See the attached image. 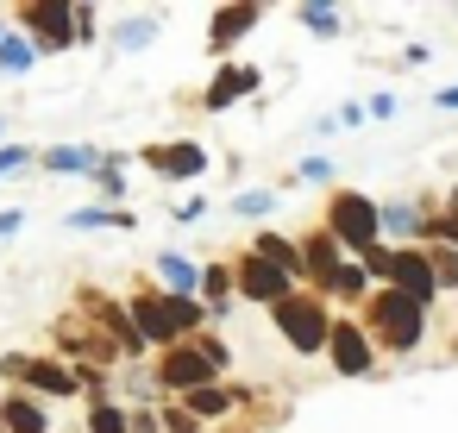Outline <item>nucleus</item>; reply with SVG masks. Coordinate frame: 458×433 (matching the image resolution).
<instances>
[{"mask_svg": "<svg viewBox=\"0 0 458 433\" xmlns=\"http://www.w3.org/2000/svg\"><path fill=\"white\" fill-rule=\"evenodd\" d=\"M0 433H51L45 402L26 395V389H7V414H0Z\"/></svg>", "mask_w": 458, "mask_h": 433, "instance_id": "20", "label": "nucleus"}, {"mask_svg": "<svg viewBox=\"0 0 458 433\" xmlns=\"http://www.w3.org/2000/svg\"><path fill=\"white\" fill-rule=\"evenodd\" d=\"M151 383H157V395L164 402H182L189 389H201V383H220V370L182 339V345H164L157 358H151Z\"/></svg>", "mask_w": 458, "mask_h": 433, "instance_id": "8", "label": "nucleus"}, {"mask_svg": "<svg viewBox=\"0 0 458 433\" xmlns=\"http://www.w3.org/2000/svg\"><path fill=\"white\" fill-rule=\"evenodd\" d=\"M433 101H439V107H458V89H439Z\"/></svg>", "mask_w": 458, "mask_h": 433, "instance_id": "40", "label": "nucleus"}, {"mask_svg": "<svg viewBox=\"0 0 458 433\" xmlns=\"http://www.w3.org/2000/svg\"><path fill=\"white\" fill-rule=\"evenodd\" d=\"M64 226H76V233H89V226H107V233H132V226H139V214H132V208H101V201H95V208H76V214H70Z\"/></svg>", "mask_w": 458, "mask_h": 433, "instance_id": "23", "label": "nucleus"}, {"mask_svg": "<svg viewBox=\"0 0 458 433\" xmlns=\"http://www.w3.org/2000/svg\"><path fill=\"white\" fill-rule=\"evenodd\" d=\"M0 414H7V389H0Z\"/></svg>", "mask_w": 458, "mask_h": 433, "instance_id": "42", "label": "nucleus"}, {"mask_svg": "<svg viewBox=\"0 0 458 433\" xmlns=\"http://www.w3.org/2000/svg\"><path fill=\"white\" fill-rule=\"evenodd\" d=\"M13 32H26L38 57H64V51H76L70 0H20V7H13Z\"/></svg>", "mask_w": 458, "mask_h": 433, "instance_id": "6", "label": "nucleus"}, {"mask_svg": "<svg viewBox=\"0 0 458 433\" xmlns=\"http://www.w3.org/2000/svg\"><path fill=\"white\" fill-rule=\"evenodd\" d=\"M377 289H383V283H377ZM389 289H402L414 308H427V314H433V301H439V283H433L427 245H402V251H389Z\"/></svg>", "mask_w": 458, "mask_h": 433, "instance_id": "12", "label": "nucleus"}, {"mask_svg": "<svg viewBox=\"0 0 458 433\" xmlns=\"http://www.w3.org/2000/svg\"><path fill=\"white\" fill-rule=\"evenodd\" d=\"M233 283H239V301H258V308H276V301L295 295V283L283 270H270L264 258H251V251L233 258Z\"/></svg>", "mask_w": 458, "mask_h": 433, "instance_id": "15", "label": "nucleus"}, {"mask_svg": "<svg viewBox=\"0 0 458 433\" xmlns=\"http://www.w3.org/2000/svg\"><path fill=\"white\" fill-rule=\"evenodd\" d=\"M151 276H157L164 295H195V301H201V264H195V258H182V251H157V270H151Z\"/></svg>", "mask_w": 458, "mask_h": 433, "instance_id": "18", "label": "nucleus"}, {"mask_svg": "<svg viewBox=\"0 0 458 433\" xmlns=\"http://www.w3.org/2000/svg\"><path fill=\"white\" fill-rule=\"evenodd\" d=\"M32 64H38V51H32L26 32H7V38H0V76H26Z\"/></svg>", "mask_w": 458, "mask_h": 433, "instance_id": "25", "label": "nucleus"}, {"mask_svg": "<svg viewBox=\"0 0 458 433\" xmlns=\"http://www.w3.org/2000/svg\"><path fill=\"white\" fill-rule=\"evenodd\" d=\"M358 264H364V276H370V283H389V245H383V239H377L370 251H358Z\"/></svg>", "mask_w": 458, "mask_h": 433, "instance_id": "33", "label": "nucleus"}, {"mask_svg": "<svg viewBox=\"0 0 458 433\" xmlns=\"http://www.w3.org/2000/svg\"><path fill=\"white\" fill-rule=\"evenodd\" d=\"M139 164H145V170H157L164 183H195V176H208V145H195V139L145 145V151H139Z\"/></svg>", "mask_w": 458, "mask_h": 433, "instance_id": "14", "label": "nucleus"}, {"mask_svg": "<svg viewBox=\"0 0 458 433\" xmlns=\"http://www.w3.org/2000/svg\"><path fill=\"white\" fill-rule=\"evenodd\" d=\"M270 327L283 333V345H289L295 358H320L327 339H333V301L314 295V289H295L289 301L270 308Z\"/></svg>", "mask_w": 458, "mask_h": 433, "instance_id": "3", "label": "nucleus"}, {"mask_svg": "<svg viewBox=\"0 0 458 433\" xmlns=\"http://www.w3.org/2000/svg\"><path fill=\"white\" fill-rule=\"evenodd\" d=\"M295 26L314 32V38H339V32H345V13L327 7V0H301V7H295Z\"/></svg>", "mask_w": 458, "mask_h": 433, "instance_id": "24", "label": "nucleus"}, {"mask_svg": "<svg viewBox=\"0 0 458 433\" xmlns=\"http://www.w3.org/2000/svg\"><path fill=\"white\" fill-rule=\"evenodd\" d=\"M295 245H301V289L327 295V289H333V276H339V264H345L339 239L314 220V226H301V233H295Z\"/></svg>", "mask_w": 458, "mask_h": 433, "instance_id": "10", "label": "nucleus"}, {"mask_svg": "<svg viewBox=\"0 0 458 433\" xmlns=\"http://www.w3.org/2000/svg\"><path fill=\"white\" fill-rule=\"evenodd\" d=\"M95 189H101V208H126V151H107L101 170H95Z\"/></svg>", "mask_w": 458, "mask_h": 433, "instance_id": "22", "label": "nucleus"}, {"mask_svg": "<svg viewBox=\"0 0 458 433\" xmlns=\"http://www.w3.org/2000/svg\"><path fill=\"white\" fill-rule=\"evenodd\" d=\"M126 427H132V433H164V414H157V402H139V408H126Z\"/></svg>", "mask_w": 458, "mask_h": 433, "instance_id": "34", "label": "nucleus"}, {"mask_svg": "<svg viewBox=\"0 0 458 433\" xmlns=\"http://www.w3.org/2000/svg\"><path fill=\"white\" fill-rule=\"evenodd\" d=\"M320 226L339 239L345 258H358V251H370V245L383 239V214H377V201H370L364 189H333L327 208H320Z\"/></svg>", "mask_w": 458, "mask_h": 433, "instance_id": "4", "label": "nucleus"}, {"mask_svg": "<svg viewBox=\"0 0 458 433\" xmlns=\"http://www.w3.org/2000/svg\"><path fill=\"white\" fill-rule=\"evenodd\" d=\"M157 414H164V433H208V427H201L182 402H157Z\"/></svg>", "mask_w": 458, "mask_h": 433, "instance_id": "31", "label": "nucleus"}, {"mask_svg": "<svg viewBox=\"0 0 458 433\" xmlns=\"http://www.w3.org/2000/svg\"><path fill=\"white\" fill-rule=\"evenodd\" d=\"M0 145H7V120H0Z\"/></svg>", "mask_w": 458, "mask_h": 433, "instance_id": "41", "label": "nucleus"}, {"mask_svg": "<svg viewBox=\"0 0 458 433\" xmlns=\"http://www.w3.org/2000/svg\"><path fill=\"white\" fill-rule=\"evenodd\" d=\"M208 214V195H189V201H176V220H201Z\"/></svg>", "mask_w": 458, "mask_h": 433, "instance_id": "38", "label": "nucleus"}, {"mask_svg": "<svg viewBox=\"0 0 458 433\" xmlns=\"http://www.w3.org/2000/svg\"><path fill=\"white\" fill-rule=\"evenodd\" d=\"M333 120H339V132H358V126L370 120V107H364V101H345V107H339Z\"/></svg>", "mask_w": 458, "mask_h": 433, "instance_id": "35", "label": "nucleus"}, {"mask_svg": "<svg viewBox=\"0 0 458 433\" xmlns=\"http://www.w3.org/2000/svg\"><path fill=\"white\" fill-rule=\"evenodd\" d=\"M101 157L107 151H95V145H45L38 151V170H51V176H95Z\"/></svg>", "mask_w": 458, "mask_h": 433, "instance_id": "17", "label": "nucleus"}, {"mask_svg": "<svg viewBox=\"0 0 458 433\" xmlns=\"http://www.w3.org/2000/svg\"><path fill=\"white\" fill-rule=\"evenodd\" d=\"M89 433H132L120 402H89Z\"/></svg>", "mask_w": 458, "mask_h": 433, "instance_id": "28", "label": "nucleus"}, {"mask_svg": "<svg viewBox=\"0 0 458 433\" xmlns=\"http://www.w3.org/2000/svg\"><path fill=\"white\" fill-rule=\"evenodd\" d=\"M358 327L370 333V345H377V358H414L420 345H427V333H433V314L427 308H414L402 289H370V301L358 308Z\"/></svg>", "mask_w": 458, "mask_h": 433, "instance_id": "1", "label": "nucleus"}, {"mask_svg": "<svg viewBox=\"0 0 458 433\" xmlns=\"http://www.w3.org/2000/svg\"><path fill=\"white\" fill-rule=\"evenodd\" d=\"M233 301H239L233 258H208V264H201V308H208V314H226Z\"/></svg>", "mask_w": 458, "mask_h": 433, "instance_id": "19", "label": "nucleus"}, {"mask_svg": "<svg viewBox=\"0 0 458 433\" xmlns=\"http://www.w3.org/2000/svg\"><path fill=\"white\" fill-rule=\"evenodd\" d=\"M258 26H264V0H226V7H214L208 13V57L226 64V51L239 38H251Z\"/></svg>", "mask_w": 458, "mask_h": 433, "instance_id": "13", "label": "nucleus"}, {"mask_svg": "<svg viewBox=\"0 0 458 433\" xmlns=\"http://www.w3.org/2000/svg\"><path fill=\"white\" fill-rule=\"evenodd\" d=\"M20 226H26V214H20V208H0V245H7Z\"/></svg>", "mask_w": 458, "mask_h": 433, "instance_id": "37", "label": "nucleus"}, {"mask_svg": "<svg viewBox=\"0 0 458 433\" xmlns=\"http://www.w3.org/2000/svg\"><path fill=\"white\" fill-rule=\"evenodd\" d=\"M295 176H301V183H333V164H327V157H301Z\"/></svg>", "mask_w": 458, "mask_h": 433, "instance_id": "36", "label": "nucleus"}, {"mask_svg": "<svg viewBox=\"0 0 458 433\" xmlns=\"http://www.w3.org/2000/svg\"><path fill=\"white\" fill-rule=\"evenodd\" d=\"M364 107H370V120H389V114H395V95H370Z\"/></svg>", "mask_w": 458, "mask_h": 433, "instance_id": "39", "label": "nucleus"}, {"mask_svg": "<svg viewBox=\"0 0 458 433\" xmlns=\"http://www.w3.org/2000/svg\"><path fill=\"white\" fill-rule=\"evenodd\" d=\"M51 358H64L70 370H89V364H95V370H114V364H120L114 339H101V333H95L76 308L51 320Z\"/></svg>", "mask_w": 458, "mask_h": 433, "instance_id": "7", "label": "nucleus"}, {"mask_svg": "<svg viewBox=\"0 0 458 433\" xmlns=\"http://www.w3.org/2000/svg\"><path fill=\"white\" fill-rule=\"evenodd\" d=\"M427 264H433L439 295H445V289H458V251H452V245H427Z\"/></svg>", "mask_w": 458, "mask_h": 433, "instance_id": "27", "label": "nucleus"}, {"mask_svg": "<svg viewBox=\"0 0 458 433\" xmlns=\"http://www.w3.org/2000/svg\"><path fill=\"white\" fill-rule=\"evenodd\" d=\"M270 208H276V189H239V195H233V214H239V220H264Z\"/></svg>", "mask_w": 458, "mask_h": 433, "instance_id": "26", "label": "nucleus"}, {"mask_svg": "<svg viewBox=\"0 0 458 433\" xmlns=\"http://www.w3.org/2000/svg\"><path fill=\"white\" fill-rule=\"evenodd\" d=\"M32 164H38V151H32V145H13V139L0 145V176H20V170H32Z\"/></svg>", "mask_w": 458, "mask_h": 433, "instance_id": "32", "label": "nucleus"}, {"mask_svg": "<svg viewBox=\"0 0 458 433\" xmlns=\"http://www.w3.org/2000/svg\"><path fill=\"white\" fill-rule=\"evenodd\" d=\"M452 20H458V7H452Z\"/></svg>", "mask_w": 458, "mask_h": 433, "instance_id": "43", "label": "nucleus"}, {"mask_svg": "<svg viewBox=\"0 0 458 433\" xmlns=\"http://www.w3.org/2000/svg\"><path fill=\"white\" fill-rule=\"evenodd\" d=\"M157 38H164V13H132V20H120L107 32V51H145Z\"/></svg>", "mask_w": 458, "mask_h": 433, "instance_id": "21", "label": "nucleus"}, {"mask_svg": "<svg viewBox=\"0 0 458 433\" xmlns=\"http://www.w3.org/2000/svg\"><path fill=\"white\" fill-rule=\"evenodd\" d=\"M126 308H132V320H139V333H145V345H151V352L182 345V339L208 333V320H214L195 295H164L157 283H139V289L126 295Z\"/></svg>", "mask_w": 458, "mask_h": 433, "instance_id": "2", "label": "nucleus"}, {"mask_svg": "<svg viewBox=\"0 0 458 433\" xmlns=\"http://www.w3.org/2000/svg\"><path fill=\"white\" fill-rule=\"evenodd\" d=\"M327 364L345 377V383H358V377H370L383 358H377V345H370V333L358 327V314H333V339H327Z\"/></svg>", "mask_w": 458, "mask_h": 433, "instance_id": "9", "label": "nucleus"}, {"mask_svg": "<svg viewBox=\"0 0 458 433\" xmlns=\"http://www.w3.org/2000/svg\"><path fill=\"white\" fill-rule=\"evenodd\" d=\"M76 314H82L101 339H114L120 358H145V352H151L145 333H139V320H132V308H126V295H107L101 283H76Z\"/></svg>", "mask_w": 458, "mask_h": 433, "instance_id": "5", "label": "nucleus"}, {"mask_svg": "<svg viewBox=\"0 0 458 433\" xmlns=\"http://www.w3.org/2000/svg\"><path fill=\"white\" fill-rule=\"evenodd\" d=\"M258 89H264V70H258V64H233V57H226V64H214L208 89L195 95V107H201V114H220V107H233V101H251Z\"/></svg>", "mask_w": 458, "mask_h": 433, "instance_id": "11", "label": "nucleus"}, {"mask_svg": "<svg viewBox=\"0 0 458 433\" xmlns=\"http://www.w3.org/2000/svg\"><path fill=\"white\" fill-rule=\"evenodd\" d=\"M245 251H251V258H264L270 270H283V276L301 289V245H295L289 233H251V239H245Z\"/></svg>", "mask_w": 458, "mask_h": 433, "instance_id": "16", "label": "nucleus"}, {"mask_svg": "<svg viewBox=\"0 0 458 433\" xmlns=\"http://www.w3.org/2000/svg\"><path fill=\"white\" fill-rule=\"evenodd\" d=\"M189 345H195V352H201V358H208V364H214V370H220V377H226V370H233V345H226V339H220V333H195V339H189Z\"/></svg>", "mask_w": 458, "mask_h": 433, "instance_id": "30", "label": "nucleus"}, {"mask_svg": "<svg viewBox=\"0 0 458 433\" xmlns=\"http://www.w3.org/2000/svg\"><path fill=\"white\" fill-rule=\"evenodd\" d=\"M70 26H76V45H95V38H101V7L70 0Z\"/></svg>", "mask_w": 458, "mask_h": 433, "instance_id": "29", "label": "nucleus"}]
</instances>
